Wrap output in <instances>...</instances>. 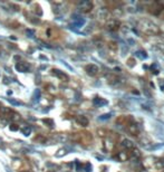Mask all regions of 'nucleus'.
<instances>
[{
  "label": "nucleus",
  "instance_id": "1",
  "mask_svg": "<svg viewBox=\"0 0 164 172\" xmlns=\"http://www.w3.org/2000/svg\"><path fill=\"white\" fill-rule=\"evenodd\" d=\"M138 26L141 28L142 31H144L145 34L147 35H158L160 34V28H158V25H155L153 21L147 19H143L140 21Z\"/></svg>",
  "mask_w": 164,
  "mask_h": 172
},
{
  "label": "nucleus",
  "instance_id": "2",
  "mask_svg": "<svg viewBox=\"0 0 164 172\" xmlns=\"http://www.w3.org/2000/svg\"><path fill=\"white\" fill-rule=\"evenodd\" d=\"M163 10H164V6L161 2H158V1L152 2L151 5L147 7V11L150 13H152V15H154V16H158Z\"/></svg>",
  "mask_w": 164,
  "mask_h": 172
},
{
  "label": "nucleus",
  "instance_id": "3",
  "mask_svg": "<svg viewBox=\"0 0 164 172\" xmlns=\"http://www.w3.org/2000/svg\"><path fill=\"white\" fill-rule=\"evenodd\" d=\"M116 123L127 127V126H129L131 124L135 123V122H134V119H133L132 115H127V116H126V115H123V116H119L118 119L116 120Z\"/></svg>",
  "mask_w": 164,
  "mask_h": 172
},
{
  "label": "nucleus",
  "instance_id": "4",
  "mask_svg": "<svg viewBox=\"0 0 164 172\" xmlns=\"http://www.w3.org/2000/svg\"><path fill=\"white\" fill-rule=\"evenodd\" d=\"M77 137H78V141L82 142L83 144H89L93 140V136L89 132H82V133H78L77 134Z\"/></svg>",
  "mask_w": 164,
  "mask_h": 172
},
{
  "label": "nucleus",
  "instance_id": "5",
  "mask_svg": "<svg viewBox=\"0 0 164 172\" xmlns=\"http://www.w3.org/2000/svg\"><path fill=\"white\" fill-rule=\"evenodd\" d=\"M85 71H86V73L89 75V76H96V75L98 74L100 69H98V67H97L95 64H89V65H87L86 67H85Z\"/></svg>",
  "mask_w": 164,
  "mask_h": 172
},
{
  "label": "nucleus",
  "instance_id": "6",
  "mask_svg": "<svg viewBox=\"0 0 164 172\" xmlns=\"http://www.w3.org/2000/svg\"><path fill=\"white\" fill-rule=\"evenodd\" d=\"M79 7V9L83 11V12H89L90 10L93 9V3L90 2V1H83L78 5Z\"/></svg>",
  "mask_w": 164,
  "mask_h": 172
},
{
  "label": "nucleus",
  "instance_id": "7",
  "mask_svg": "<svg viewBox=\"0 0 164 172\" xmlns=\"http://www.w3.org/2000/svg\"><path fill=\"white\" fill-rule=\"evenodd\" d=\"M119 27H121V23L116 19H111L108 23H107V28H108L109 30H113V31L118 30Z\"/></svg>",
  "mask_w": 164,
  "mask_h": 172
},
{
  "label": "nucleus",
  "instance_id": "8",
  "mask_svg": "<svg viewBox=\"0 0 164 172\" xmlns=\"http://www.w3.org/2000/svg\"><path fill=\"white\" fill-rule=\"evenodd\" d=\"M114 158L115 159H117L118 161H121V162H124V161H127L129 158V154L127 152H124V151H119V152H117L114 155Z\"/></svg>",
  "mask_w": 164,
  "mask_h": 172
},
{
  "label": "nucleus",
  "instance_id": "9",
  "mask_svg": "<svg viewBox=\"0 0 164 172\" xmlns=\"http://www.w3.org/2000/svg\"><path fill=\"white\" fill-rule=\"evenodd\" d=\"M126 131H127L129 134H132V135H137V134L140 133V127H138L135 123H133V124H131L129 126L126 127Z\"/></svg>",
  "mask_w": 164,
  "mask_h": 172
},
{
  "label": "nucleus",
  "instance_id": "10",
  "mask_svg": "<svg viewBox=\"0 0 164 172\" xmlns=\"http://www.w3.org/2000/svg\"><path fill=\"white\" fill-rule=\"evenodd\" d=\"M122 146L124 148V149H126V150H134L135 149L134 143H133L131 140H127V139H124L122 141Z\"/></svg>",
  "mask_w": 164,
  "mask_h": 172
},
{
  "label": "nucleus",
  "instance_id": "11",
  "mask_svg": "<svg viewBox=\"0 0 164 172\" xmlns=\"http://www.w3.org/2000/svg\"><path fill=\"white\" fill-rule=\"evenodd\" d=\"M76 122H77L79 125H82V126H87L88 123H89L88 119H87L86 116H84V115H79V116L76 117Z\"/></svg>",
  "mask_w": 164,
  "mask_h": 172
}]
</instances>
